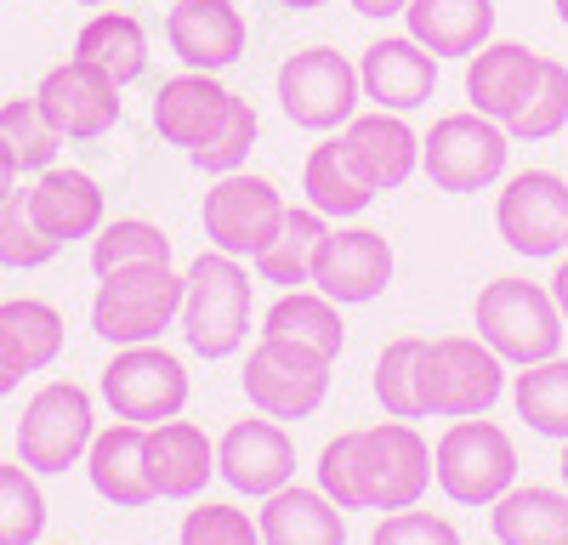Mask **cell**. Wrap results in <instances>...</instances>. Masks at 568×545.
<instances>
[{
  "instance_id": "e575fe53",
  "label": "cell",
  "mask_w": 568,
  "mask_h": 545,
  "mask_svg": "<svg viewBox=\"0 0 568 545\" xmlns=\"http://www.w3.org/2000/svg\"><path fill=\"white\" fill-rule=\"evenodd\" d=\"M142 261H171V239L165 227L142 222V216H120V222H103L91 234V272H120V267H142Z\"/></svg>"
},
{
  "instance_id": "c3c4849f",
  "label": "cell",
  "mask_w": 568,
  "mask_h": 545,
  "mask_svg": "<svg viewBox=\"0 0 568 545\" xmlns=\"http://www.w3.org/2000/svg\"><path fill=\"white\" fill-rule=\"evenodd\" d=\"M278 7H291V12H318V7H329V0H278Z\"/></svg>"
},
{
  "instance_id": "8d00e7d4",
  "label": "cell",
  "mask_w": 568,
  "mask_h": 545,
  "mask_svg": "<svg viewBox=\"0 0 568 545\" xmlns=\"http://www.w3.org/2000/svg\"><path fill=\"white\" fill-rule=\"evenodd\" d=\"M256 131H262V114H256V103H245V97H233L227 103V114H222V125L205 136V143L187 154L200 171H211V176H227V171H245V160H251V148H256Z\"/></svg>"
},
{
  "instance_id": "4dcf8cb0",
  "label": "cell",
  "mask_w": 568,
  "mask_h": 545,
  "mask_svg": "<svg viewBox=\"0 0 568 545\" xmlns=\"http://www.w3.org/2000/svg\"><path fill=\"white\" fill-rule=\"evenodd\" d=\"M74 58L98 63L103 74H114L120 85L149 74V29H142L131 12H98L85 18L74 34Z\"/></svg>"
},
{
  "instance_id": "60d3db41",
  "label": "cell",
  "mask_w": 568,
  "mask_h": 545,
  "mask_svg": "<svg viewBox=\"0 0 568 545\" xmlns=\"http://www.w3.org/2000/svg\"><path fill=\"white\" fill-rule=\"evenodd\" d=\"M318 489L336 500L342 512H369L364 489V432H342L318 449Z\"/></svg>"
},
{
  "instance_id": "7a4b0ae2",
  "label": "cell",
  "mask_w": 568,
  "mask_h": 545,
  "mask_svg": "<svg viewBox=\"0 0 568 545\" xmlns=\"http://www.w3.org/2000/svg\"><path fill=\"white\" fill-rule=\"evenodd\" d=\"M176 312H182V272L171 261H142L98 279L91 330L109 347H136V341H160L176 325Z\"/></svg>"
},
{
  "instance_id": "b9f144b4",
  "label": "cell",
  "mask_w": 568,
  "mask_h": 545,
  "mask_svg": "<svg viewBox=\"0 0 568 545\" xmlns=\"http://www.w3.org/2000/svg\"><path fill=\"white\" fill-rule=\"evenodd\" d=\"M176 545H262V528L251 523V512L222 506V500H205L182 517Z\"/></svg>"
},
{
  "instance_id": "681fc988",
  "label": "cell",
  "mask_w": 568,
  "mask_h": 545,
  "mask_svg": "<svg viewBox=\"0 0 568 545\" xmlns=\"http://www.w3.org/2000/svg\"><path fill=\"white\" fill-rule=\"evenodd\" d=\"M557 472H562V489H568V443H562V466Z\"/></svg>"
},
{
  "instance_id": "9a60e30c",
  "label": "cell",
  "mask_w": 568,
  "mask_h": 545,
  "mask_svg": "<svg viewBox=\"0 0 568 545\" xmlns=\"http://www.w3.org/2000/svg\"><path fill=\"white\" fill-rule=\"evenodd\" d=\"M393 285V245L375 227H329L318 267H313V290L329 296L336 307L375 301Z\"/></svg>"
},
{
  "instance_id": "f5cc1de1",
  "label": "cell",
  "mask_w": 568,
  "mask_h": 545,
  "mask_svg": "<svg viewBox=\"0 0 568 545\" xmlns=\"http://www.w3.org/2000/svg\"><path fill=\"white\" fill-rule=\"evenodd\" d=\"M34 545H58V539H34Z\"/></svg>"
},
{
  "instance_id": "30bf717a",
  "label": "cell",
  "mask_w": 568,
  "mask_h": 545,
  "mask_svg": "<svg viewBox=\"0 0 568 545\" xmlns=\"http://www.w3.org/2000/svg\"><path fill=\"white\" fill-rule=\"evenodd\" d=\"M495 234L506 250L517 256H562L568 239V182L557 171H517L500 176V194H495Z\"/></svg>"
},
{
  "instance_id": "f907efd6",
  "label": "cell",
  "mask_w": 568,
  "mask_h": 545,
  "mask_svg": "<svg viewBox=\"0 0 568 545\" xmlns=\"http://www.w3.org/2000/svg\"><path fill=\"white\" fill-rule=\"evenodd\" d=\"M74 7H114V0H74Z\"/></svg>"
},
{
  "instance_id": "83f0119b",
  "label": "cell",
  "mask_w": 568,
  "mask_h": 545,
  "mask_svg": "<svg viewBox=\"0 0 568 545\" xmlns=\"http://www.w3.org/2000/svg\"><path fill=\"white\" fill-rule=\"evenodd\" d=\"M535 63H540V52H529V45H517V40L478 45V52L466 58V103L489 120H506L511 103L524 97Z\"/></svg>"
},
{
  "instance_id": "f546056e",
  "label": "cell",
  "mask_w": 568,
  "mask_h": 545,
  "mask_svg": "<svg viewBox=\"0 0 568 545\" xmlns=\"http://www.w3.org/2000/svg\"><path fill=\"white\" fill-rule=\"evenodd\" d=\"M302 194H307V205H313L318 216H329V222H353V216H364L369 199H375V188L358 176V165L347 160L342 136H329V143H318V148L307 154V165H302Z\"/></svg>"
},
{
  "instance_id": "5b68a950",
  "label": "cell",
  "mask_w": 568,
  "mask_h": 545,
  "mask_svg": "<svg viewBox=\"0 0 568 545\" xmlns=\"http://www.w3.org/2000/svg\"><path fill=\"white\" fill-rule=\"evenodd\" d=\"M506 160H511L506 125L478 114V109H455V114L433 120V131L420 136V165L433 176V188H444V194L500 188Z\"/></svg>"
},
{
  "instance_id": "11a10c76",
  "label": "cell",
  "mask_w": 568,
  "mask_h": 545,
  "mask_svg": "<svg viewBox=\"0 0 568 545\" xmlns=\"http://www.w3.org/2000/svg\"><path fill=\"white\" fill-rule=\"evenodd\" d=\"M0 545H7V539H0Z\"/></svg>"
},
{
  "instance_id": "f1b7e54d",
  "label": "cell",
  "mask_w": 568,
  "mask_h": 545,
  "mask_svg": "<svg viewBox=\"0 0 568 545\" xmlns=\"http://www.w3.org/2000/svg\"><path fill=\"white\" fill-rule=\"evenodd\" d=\"M324 234H329V216H318L313 205H291V210H284V222H278V234H273L251 261H256V272H262L267 285L302 290V285H313Z\"/></svg>"
},
{
  "instance_id": "6da1fadb",
  "label": "cell",
  "mask_w": 568,
  "mask_h": 545,
  "mask_svg": "<svg viewBox=\"0 0 568 545\" xmlns=\"http://www.w3.org/2000/svg\"><path fill=\"white\" fill-rule=\"evenodd\" d=\"M182 341L200 358H227L251 341V272L227 250H200L182 272Z\"/></svg>"
},
{
  "instance_id": "2e32d148",
  "label": "cell",
  "mask_w": 568,
  "mask_h": 545,
  "mask_svg": "<svg viewBox=\"0 0 568 545\" xmlns=\"http://www.w3.org/2000/svg\"><path fill=\"white\" fill-rule=\"evenodd\" d=\"M216 477L233 489V494H251V500H267L273 489H284L296 477V443L273 415L262 421H233L216 443Z\"/></svg>"
},
{
  "instance_id": "f6af8a7d",
  "label": "cell",
  "mask_w": 568,
  "mask_h": 545,
  "mask_svg": "<svg viewBox=\"0 0 568 545\" xmlns=\"http://www.w3.org/2000/svg\"><path fill=\"white\" fill-rule=\"evenodd\" d=\"M18 171H23V165H18V154H12L7 143H0V199L18 194Z\"/></svg>"
},
{
  "instance_id": "ba28073f",
  "label": "cell",
  "mask_w": 568,
  "mask_h": 545,
  "mask_svg": "<svg viewBox=\"0 0 568 545\" xmlns=\"http://www.w3.org/2000/svg\"><path fill=\"white\" fill-rule=\"evenodd\" d=\"M433 477H438V489L455 500V506H495V500L517 483V449H511V438L495 421L466 415V421H455L438 438Z\"/></svg>"
},
{
  "instance_id": "74e56055",
  "label": "cell",
  "mask_w": 568,
  "mask_h": 545,
  "mask_svg": "<svg viewBox=\"0 0 568 545\" xmlns=\"http://www.w3.org/2000/svg\"><path fill=\"white\" fill-rule=\"evenodd\" d=\"M420 336H398L382 347V358H375V403L387 409V415L398 421H420V392H415V363H420Z\"/></svg>"
},
{
  "instance_id": "d6986e66",
  "label": "cell",
  "mask_w": 568,
  "mask_h": 545,
  "mask_svg": "<svg viewBox=\"0 0 568 545\" xmlns=\"http://www.w3.org/2000/svg\"><path fill=\"white\" fill-rule=\"evenodd\" d=\"M342 148H347V160L358 165V176L369 182L375 194L404 188V182L415 176V165H420V136H415L409 120L393 114V109L353 114V120L342 125Z\"/></svg>"
},
{
  "instance_id": "7bdbcfd3",
  "label": "cell",
  "mask_w": 568,
  "mask_h": 545,
  "mask_svg": "<svg viewBox=\"0 0 568 545\" xmlns=\"http://www.w3.org/2000/svg\"><path fill=\"white\" fill-rule=\"evenodd\" d=\"M369 545H460V528L449 517H433V512H387L375 523Z\"/></svg>"
},
{
  "instance_id": "836d02e7",
  "label": "cell",
  "mask_w": 568,
  "mask_h": 545,
  "mask_svg": "<svg viewBox=\"0 0 568 545\" xmlns=\"http://www.w3.org/2000/svg\"><path fill=\"white\" fill-rule=\"evenodd\" d=\"M511 403H517V415H524V426L568 443V358L524 363V376L511 387Z\"/></svg>"
},
{
  "instance_id": "cb8c5ba5",
  "label": "cell",
  "mask_w": 568,
  "mask_h": 545,
  "mask_svg": "<svg viewBox=\"0 0 568 545\" xmlns=\"http://www.w3.org/2000/svg\"><path fill=\"white\" fill-rule=\"evenodd\" d=\"M262 545H347V512L324 489L284 483L256 512Z\"/></svg>"
},
{
  "instance_id": "5bb4252c",
  "label": "cell",
  "mask_w": 568,
  "mask_h": 545,
  "mask_svg": "<svg viewBox=\"0 0 568 545\" xmlns=\"http://www.w3.org/2000/svg\"><path fill=\"white\" fill-rule=\"evenodd\" d=\"M34 97L40 109L52 114V125L69 136V143H91V136H109L125 114L120 103V80L103 74L98 63H85V58H69L58 69H45L40 85H34Z\"/></svg>"
},
{
  "instance_id": "44dd1931",
  "label": "cell",
  "mask_w": 568,
  "mask_h": 545,
  "mask_svg": "<svg viewBox=\"0 0 568 545\" xmlns=\"http://www.w3.org/2000/svg\"><path fill=\"white\" fill-rule=\"evenodd\" d=\"M29 210L34 222L52 234L58 245H74V239H91L103 227V182L80 171V165H45L29 188Z\"/></svg>"
},
{
  "instance_id": "277c9868",
  "label": "cell",
  "mask_w": 568,
  "mask_h": 545,
  "mask_svg": "<svg viewBox=\"0 0 568 545\" xmlns=\"http://www.w3.org/2000/svg\"><path fill=\"white\" fill-rule=\"evenodd\" d=\"M500 387H506V363L478 336H438L420 347L415 392H420L426 415H444V421L489 415Z\"/></svg>"
},
{
  "instance_id": "ac0fdd59",
  "label": "cell",
  "mask_w": 568,
  "mask_h": 545,
  "mask_svg": "<svg viewBox=\"0 0 568 545\" xmlns=\"http://www.w3.org/2000/svg\"><path fill=\"white\" fill-rule=\"evenodd\" d=\"M358 85L375 109H393V114H409L433 97L438 85V58L426 52L420 40L409 34H387V40H369L364 58H358Z\"/></svg>"
},
{
  "instance_id": "ee69618b",
  "label": "cell",
  "mask_w": 568,
  "mask_h": 545,
  "mask_svg": "<svg viewBox=\"0 0 568 545\" xmlns=\"http://www.w3.org/2000/svg\"><path fill=\"white\" fill-rule=\"evenodd\" d=\"M409 0H353V12L358 18H404Z\"/></svg>"
},
{
  "instance_id": "f35d334b",
  "label": "cell",
  "mask_w": 568,
  "mask_h": 545,
  "mask_svg": "<svg viewBox=\"0 0 568 545\" xmlns=\"http://www.w3.org/2000/svg\"><path fill=\"white\" fill-rule=\"evenodd\" d=\"M45 534V494L23 461L0 466V539L7 545H34Z\"/></svg>"
},
{
  "instance_id": "d4e9b609",
  "label": "cell",
  "mask_w": 568,
  "mask_h": 545,
  "mask_svg": "<svg viewBox=\"0 0 568 545\" xmlns=\"http://www.w3.org/2000/svg\"><path fill=\"white\" fill-rule=\"evenodd\" d=\"M404 29L438 63L444 58H471L478 45L495 40V0H409Z\"/></svg>"
},
{
  "instance_id": "7c38bea8",
  "label": "cell",
  "mask_w": 568,
  "mask_h": 545,
  "mask_svg": "<svg viewBox=\"0 0 568 545\" xmlns=\"http://www.w3.org/2000/svg\"><path fill=\"white\" fill-rule=\"evenodd\" d=\"M284 194L273 188L267 176H251V171H227L205 188V239L211 250H227V256H256L284 222Z\"/></svg>"
},
{
  "instance_id": "4fadbf2b",
  "label": "cell",
  "mask_w": 568,
  "mask_h": 545,
  "mask_svg": "<svg viewBox=\"0 0 568 545\" xmlns=\"http://www.w3.org/2000/svg\"><path fill=\"white\" fill-rule=\"evenodd\" d=\"M426 483H433V449L426 438L387 415L382 426H364V489H369V512H409L420 506Z\"/></svg>"
},
{
  "instance_id": "bcb514c9",
  "label": "cell",
  "mask_w": 568,
  "mask_h": 545,
  "mask_svg": "<svg viewBox=\"0 0 568 545\" xmlns=\"http://www.w3.org/2000/svg\"><path fill=\"white\" fill-rule=\"evenodd\" d=\"M551 301H557V312L568 318V256H562L557 272H551Z\"/></svg>"
},
{
  "instance_id": "52a82bcc",
  "label": "cell",
  "mask_w": 568,
  "mask_h": 545,
  "mask_svg": "<svg viewBox=\"0 0 568 545\" xmlns=\"http://www.w3.org/2000/svg\"><path fill=\"white\" fill-rule=\"evenodd\" d=\"M278 109L291 125L302 131H336L358 114V97H364V85H358V63L342 58L336 45H302V52H291L278 63Z\"/></svg>"
},
{
  "instance_id": "d6a6232c",
  "label": "cell",
  "mask_w": 568,
  "mask_h": 545,
  "mask_svg": "<svg viewBox=\"0 0 568 545\" xmlns=\"http://www.w3.org/2000/svg\"><path fill=\"white\" fill-rule=\"evenodd\" d=\"M506 136H524V143H546V136H557L568 125V69L557 58H540L524 97L511 103V114L500 120Z\"/></svg>"
},
{
  "instance_id": "9c48e42d",
  "label": "cell",
  "mask_w": 568,
  "mask_h": 545,
  "mask_svg": "<svg viewBox=\"0 0 568 545\" xmlns=\"http://www.w3.org/2000/svg\"><path fill=\"white\" fill-rule=\"evenodd\" d=\"M103 403L114 409V421H136V426H154L182 415L187 403V370L182 358L165 352L160 341H136L120 347L103 370Z\"/></svg>"
},
{
  "instance_id": "1f68e13d",
  "label": "cell",
  "mask_w": 568,
  "mask_h": 545,
  "mask_svg": "<svg viewBox=\"0 0 568 545\" xmlns=\"http://www.w3.org/2000/svg\"><path fill=\"white\" fill-rule=\"evenodd\" d=\"M262 336L313 347V352H324V358H342V347H347V325H342L336 301L318 296V290H284V296L267 307V318H262Z\"/></svg>"
},
{
  "instance_id": "603a6c76",
  "label": "cell",
  "mask_w": 568,
  "mask_h": 545,
  "mask_svg": "<svg viewBox=\"0 0 568 545\" xmlns=\"http://www.w3.org/2000/svg\"><path fill=\"white\" fill-rule=\"evenodd\" d=\"M142 443H149V426H136V421H114V426H103L98 438H91V449H85V477H91V489H98L109 506L136 512V506H149V500H154Z\"/></svg>"
},
{
  "instance_id": "8fae6325",
  "label": "cell",
  "mask_w": 568,
  "mask_h": 545,
  "mask_svg": "<svg viewBox=\"0 0 568 545\" xmlns=\"http://www.w3.org/2000/svg\"><path fill=\"white\" fill-rule=\"evenodd\" d=\"M329 363L336 358H324L313 347L262 336L251 347V363H245V392L273 421H307L313 409L324 403V392H329Z\"/></svg>"
},
{
  "instance_id": "db71d44e",
  "label": "cell",
  "mask_w": 568,
  "mask_h": 545,
  "mask_svg": "<svg viewBox=\"0 0 568 545\" xmlns=\"http://www.w3.org/2000/svg\"><path fill=\"white\" fill-rule=\"evenodd\" d=\"M562 256H568V239H562Z\"/></svg>"
},
{
  "instance_id": "8992f818",
  "label": "cell",
  "mask_w": 568,
  "mask_h": 545,
  "mask_svg": "<svg viewBox=\"0 0 568 545\" xmlns=\"http://www.w3.org/2000/svg\"><path fill=\"white\" fill-rule=\"evenodd\" d=\"M91 438H98V409H91V392L74 381H45L18 421V461L34 477H58L69 466L85 461Z\"/></svg>"
},
{
  "instance_id": "7dc6e473",
  "label": "cell",
  "mask_w": 568,
  "mask_h": 545,
  "mask_svg": "<svg viewBox=\"0 0 568 545\" xmlns=\"http://www.w3.org/2000/svg\"><path fill=\"white\" fill-rule=\"evenodd\" d=\"M18 381H23V376L12 370V363H7V358H0V398H12V392H18Z\"/></svg>"
},
{
  "instance_id": "484cf974",
  "label": "cell",
  "mask_w": 568,
  "mask_h": 545,
  "mask_svg": "<svg viewBox=\"0 0 568 545\" xmlns=\"http://www.w3.org/2000/svg\"><path fill=\"white\" fill-rule=\"evenodd\" d=\"M489 528L500 545H568V489L511 483L489 506Z\"/></svg>"
},
{
  "instance_id": "ab89813d",
  "label": "cell",
  "mask_w": 568,
  "mask_h": 545,
  "mask_svg": "<svg viewBox=\"0 0 568 545\" xmlns=\"http://www.w3.org/2000/svg\"><path fill=\"white\" fill-rule=\"evenodd\" d=\"M58 250H63V245L34 222L29 194H7V199H0V267L29 272V267H45Z\"/></svg>"
},
{
  "instance_id": "e0dca14e",
  "label": "cell",
  "mask_w": 568,
  "mask_h": 545,
  "mask_svg": "<svg viewBox=\"0 0 568 545\" xmlns=\"http://www.w3.org/2000/svg\"><path fill=\"white\" fill-rule=\"evenodd\" d=\"M165 40L182 58V69L222 74L245 58V12L233 0H171Z\"/></svg>"
},
{
  "instance_id": "d590c367",
  "label": "cell",
  "mask_w": 568,
  "mask_h": 545,
  "mask_svg": "<svg viewBox=\"0 0 568 545\" xmlns=\"http://www.w3.org/2000/svg\"><path fill=\"white\" fill-rule=\"evenodd\" d=\"M0 143H7L18 154L23 171H45L58 165V148H63V131L52 125V114L40 109V97H18L0 103Z\"/></svg>"
},
{
  "instance_id": "7402d4cb",
  "label": "cell",
  "mask_w": 568,
  "mask_h": 545,
  "mask_svg": "<svg viewBox=\"0 0 568 545\" xmlns=\"http://www.w3.org/2000/svg\"><path fill=\"white\" fill-rule=\"evenodd\" d=\"M227 103H233V91H227L216 74H205V69H182V74H171V80L154 91V131L165 136L171 148L194 154L205 136L222 125Z\"/></svg>"
},
{
  "instance_id": "816d5d0a",
  "label": "cell",
  "mask_w": 568,
  "mask_h": 545,
  "mask_svg": "<svg viewBox=\"0 0 568 545\" xmlns=\"http://www.w3.org/2000/svg\"><path fill=\"white\" fill-rule=\"evenodd\" d=\"M557 18H562V29H568V0H557Z\"/></svg>"
},
{
  "instance_id": "ffe728a7",
  "label": "cell",
  "mask_w": 568,
  "mask_h": 545,
  "mask_svg": "<svg viewBox=\"0 0 568 545\" xmlns=\"http://www.w3.org/2000/svg\"><path fill=\"white\" fill-rule=\"evenodd\" d=\"M142 461H149L154 500H194L216 477V443L194 421H176L171 415V421H154L149 426Z\"/></svg>"
},
{
  "instance_id": "3957f363",
  "label": "cell",
  "mask_w": 568,
  "mask_h": 545,
  "mask_svg": "<svg viewBox=\"0 0 568 545\" xmlns=\"http://www.w3.org/2000/svg\"><path fill=\"white\" fill-rule=\"evenodd\" d=\"M471 325H478V341L500 358V363H540L557 358L562 347V312L551 301L546 285L529 279H495L478 290V307H471Z\"/></svg>"
},
{
  "instance_id": "4316f807",
  "label": "cell",
  "mask_w": 568,
  "mask_h": 545,
  "mask_svg": "<svg viewBox=\"0 0 568 545\" xmlns=\"http://www.w3.org/2000/svg\"><path fill=\"white\" fill-rule=\"evenodd\" d=\"M63 352V312L40 296H12L0 301V358L18 376H40L52 370Z\"/></svg>"
}]
</instances>
